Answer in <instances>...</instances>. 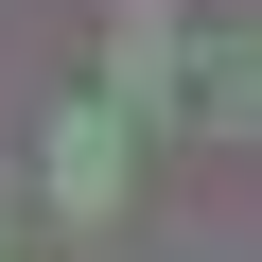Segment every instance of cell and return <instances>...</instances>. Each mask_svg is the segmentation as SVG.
<instances>
[{
    "label": "cell",
    "instance_id": "6da1fadb",
    "mask_svg": "<svg viewBox=\"0 0 262 262\" xmlns=\"http://www.w3.org/2000/svg\"><path fill=\"white\" fill-rule=\"evenodd\" d=\"M105 35H122V53H105V105H122V122H140V105H192V18H175V0H122Z\"/></svg>",
    "mask_w": 262,
    "mask_h": 262
},
{
    "label": "cell",
    "instance_id": "7a4b0ae2",
    "mask_svg": "<svg viewBox=\"0 0 262 262\" xmlns=\"http://www.w3.org/2000/svg\"><path fill=\"white\" fill-rule=\"evenodd\" d=\"M122 158H140V122H122V105H53V210H122V192H140Z\"/></svg>",
    "mask_w": 262,
    "mask_h": 262
}]
</instances>
